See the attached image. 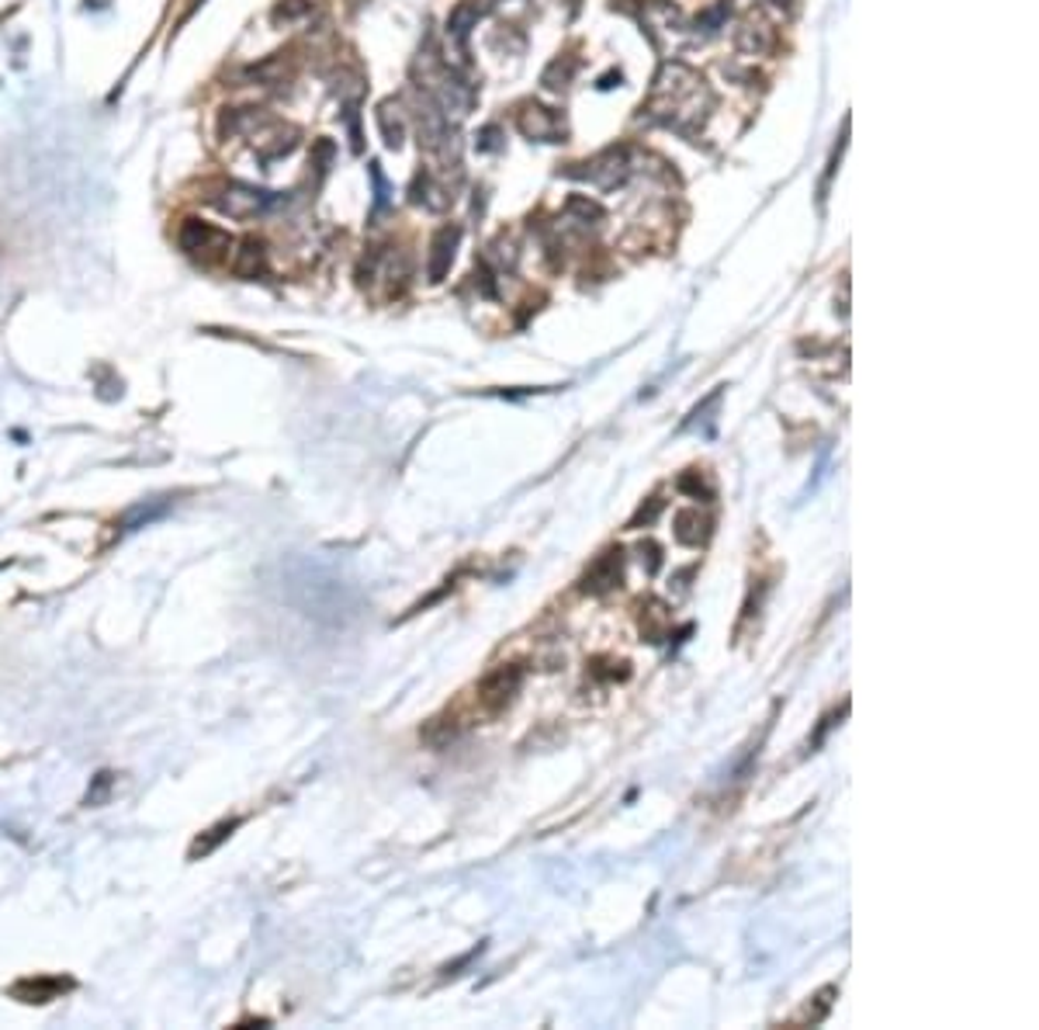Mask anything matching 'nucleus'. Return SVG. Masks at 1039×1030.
<instances>
[{
  "mask_svg": "<svg viewBox=\"0 0 1039 1030\" xmlns=\"http://www.w3.org/2000/svg\"><path fill=\"white\" fill-rule=\"evenodd\" d=\"M620 562H623V559H620V549L596 559V562L589 565V573L583 576V590H586V594H607V590L620 586V580H623Z\"/></svg>",
  "mask_w": 1039,
  "mask_h": 1030,
  "instance_id": "nucleus-7",
  "label": "nucleus"
},
{
  "mask_svg": "<svg viewBox=\"0 0 1039 1030\" xmlns=\"http://www.w3.org/2000/svg\"><path fill=\"white\" fill-rule=\"evenodd\" d=\"M711 534V521L700 518V510H680L675 513V538L683 545H704Z\"/></svg>",
  "mask_w": 1039,
  "mask_h": 1030,
  "instance_id": "nucleus-11",
  "label": "nucleus"
},
{
  "mask_svg": "<svg viewBox=\"0 0 1039 1030\" xmlns=\"http://www.w3.org/2000/svg\"><path fill=\"white\" fill-rule=\"evenodd\" d=\"M680 489H683V493H690L693 500H700V497L711 500V497H714V486H711V482H704V476H700L696 469H690V472L680 479Z\"/></svg>",
  "mask_w": 1039,
  "mask_h": 1030,
  "instance_id": "nucleus-16",
  "label": "nucleus"
},
{
  "mask_svg": "<svg viewBox=\"0 0 1039 1030\" xmlns=\"http://www.w3.org/2000/svg\"><path fill=\"white\" fill-rule=\"evenodd\" d=\"M479 18H482V4H479V0H461V4H458V8L451 11V18H448V35H451L458 45H464L468 32L475 29Z\"/></svg>",
  "mask_w": 1039,
  "mask_h": 1030,
  "instance_id": "nucleus-12",
  "label": "nucleus"
},
{
  "mask_svg": "<svg viewBox=\"0 0 1039 1030\" xmlns=\"http://www.w3.org/2000/svg\"><path fill=\"white\" fill-rule=\"evenodd\" d=\"M232 271H237L240 278L264 274V271H267V250H264V243H256V240L240 243V250L232 253Z\"/></svg>",
  "mask_w": 1039,
  "mask_h": 1030,
  "instance_id": "nucleus-9",
  "label": "nucleus"
},
{
  "mask_svg": "<svg viewBox=\"0 0 1039 1030\" xmlns=\"http://www.w3.org/2000/svg\"><path fill=\"white\" fill-rule=\"evenodd\" d=\"M707 108H711L707 81L686 63H665L644 105L648 115L675 128V133H690L696 122H704Z\"/></svg>",
  "mask_w": 1039,
  "mask_h": 1030,
  "instance_id": "nucleus-1",
  "label": "nucleus"
},
{
  "mask_svg": "<svg viewBox=\"0 0 1039 1030\" xmlns=\"http://www.w3.org/2000/svg\"><path fill=\"white\" fill-rule=\"evenodd\" d=\"M232 830H237V819H232V822H219L216 830H208V836H204V840H198V843L191 846V857H198V854H201V857H204V854H212V850H216V846H219V843H222Z\"/></svg>",
  "mask_w": 1039,
  "mask_h": 1030,
  "instance_id": "nucleus-15",
  "label": "nucleus"
},
{
  "mask_svg": "<svg viewBox=\"0 0 1039 1030\" xmlns=\"http://www.w3.org/2000/svg\"><path fill=\"white\" fill-rule=\"evenodd\" d=\"M66 989L70 982H63V978H24V982L14 986V996L24 1002H49Z\"/></svg>",
  "mask_w": 1039,
  "mask_h": 1030,
  "instance_id": "nucleus-10",
  "label": "nucleus"
},
{
  "mask_svg": "<svg viewBox=\"0 0 1039 1030\" xmlns=\"http://www.w3.org/2000/svg\"><path fill=\"white\" fill-rule=\"evenodd\" d=\"M583 170H568V177H583L596 191H613L631 177V149L628 146H610L596 153L592 160L579 164Z\"/></svg>",
  "mask_w": 1039,
  "mask_h": 1030,
  "instance_id": "nucleus-2",
  "label": "nucleus"
},
{
  "mask_svg": "<svg viewBox=\"0 0 1039 1030\" xmlns=\"http://www.w3.org/2000/svg\"><path fill=\"white\" fill-rule=\"evenodd\" d=\"M520 684H524V674H520V666H500V669H492V674H489V677L482 680V687H479L482 708H485L489 715H500V711L516 698Z\"/></svg>",
  "mask_w": 1039,
  "mask_h": 1030,
  "instance_id": "nucleus-6",
  "label": "nucleus"
},
{
  "mask_svg": "<svg viewBox=\"0 0 1039 1030\" xmlns=\"http://www.w3.org/2000/svg\"><path fill=\"white\" fill-rule=\"evenodd\" d=\"M108 788H112V774H101V778H97V791H91V794H87V805L101 802V794L108 791Z\"/></svg>",
  "mask_w": 1039,
  "mask_h": 1030,
  "instance_id": "nucleus-18",
  "label": "nucleus"
},
{
  "mask_svg": "<svg viewBox=\"0 0 1039 1030\" xmlns=\"http://www.w3.org/2000/svg\"><path fill=\"white\" fill-rule=\"evenodd\" d=\"M212 201H216V209H219L222 216H229V219H256V216L271 212L274 205H281L277 195L260 191V188H250V185H240V181L222 185V188L212 195Z\"/></svg>",
  "mask_w": 1039,
  "mask_h": 1030,
  "instance_id": "nucleus-3",
  "label": "nucleus"
},
{
  "mask_svg": "<svg viewBox=\"0 0 1039 1030\" xmlns=\"http://www.w3.org/2000/svg\"><path fill=\"white\" fill-rule=\"evenodd\" d=\"M378 125H381V133H385V143L392 146V149H399V146H402V122H399V115H396V122H392V101H385V105L378 108Z\"/></svg>",
  "mask_w": 1039,
  "mask_h": 1030,
  "instance_id": "nucleus-14",
  "label": "nucleus"
},
{
  "mask_svg": "<svg viewBox=\"0 0 1039 1030\" xmlns=\"http://www.w3.org/2000/svg\"><path fill=\"white\" fill-rule=\"evenodd\" d=\"M479 149H500V128H496V125L482 128V136H479Z\"/></svg>",
  "mask_w": 1039,
  "mask_h": 1030,
  "instance_id": "nucleus-17",
  "label": "nucleus"
},
{
  "mask_svg": "<svg viewBox=\"0 0 1039 1030\" xmlns=\"http://www.w3.org/2000/svg\"><path fill=\"white\" fill-rule=\"evenodd\" d=\"M516 128L524 133L527 139H537V143H558L565 136V122L555 108H544L537 101H524L516 112Z\"/></svg>",
  "mask_w": 1039,
  "mask_h": 1030,
  "instance_id": "nucleus-5",
  "label": "nucleus"
},
{
  "mask_svg": "<svg viewBox=\"0 0 1039 1030\" xmlns=\"http://www.w3.org/2000/svg\"><path fill=\"white\" fill-rule=\"evenodd\" d=\"M458 240H461V229H458V226H444V229H440V233L433 237V243H430V261H427L430 281H444V274L451 271V261H454Z\"/></svg>",
  "mask_w": 1039,
  "mask_h": 1030,
  "instance_id": "nucleus-8",
  "label": "nucleus"
},
{
  "mask_svg": "<svg viewBox=\"0 0 1039 1030\" xmlns=\"http://www.w3.org/2000/svg\"><path fill=\"white\" fill-rule=\"evenodd\" d=\"M177 240H180V250L191 253V257H201V261L222 257V253H229V247H232V240H229L225 229H219V226H212V222H201V219H185V226H180Z\"/></svg>",
  "mask_w": 1039,
  "mask_h": 1030,
  "instance_id": "nucleus-4",
  "label": "nucleus"
},
{
  "mask_svg": "<svg viewBox=\"0 0 1039 1030\" xmlns=\"http://www.w3.org/2000/svg\"><path fill=\"white\" fill-rule=\"evenodd\" d=\"M420 205H427V209H433V212H444L448 205L454 201V195H448L444 188H440L430 174H420L416 177V195H412Z\"/></svg>",
  "mask_w": 1039,
  "mask_h": 1030,
  "instance_id": "nucleus-13",
  "label": "nucleus"
}]
</instances>
